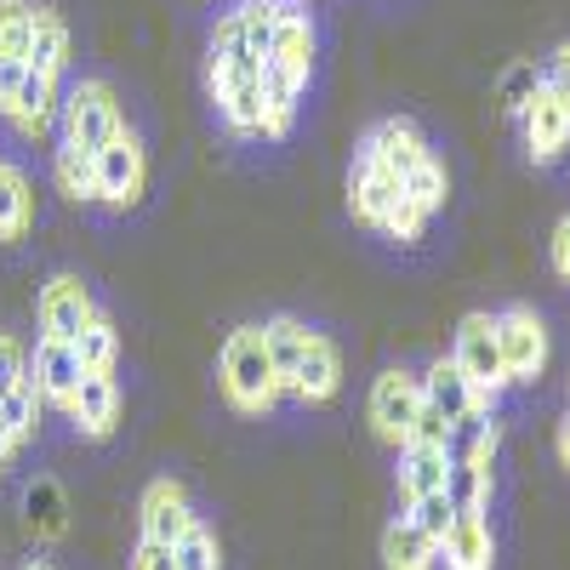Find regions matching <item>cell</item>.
<instances>
[{"label":"cell","mask_w":570,"mask_h":570,"mask_svg":"<svg viewBox=\"0 0 570 570\" xmlns=\"http://www.w3.org/2000/svg\"><path fill=\"white\" fill-rule=\"evenodd\" d=\"M268 63L292 69L297 80L314 75V23H308V12L297 7V0H285V7H279V29H274V46H268Z\"/></svg>","instance_id":"e0dca14e"},{"label":"cell","mask_w":570,"mask_h":570,"mask_svg":"<svg viewBox=\"0 0 570 570\" xmlns=\"http://www.w3.org/2000/svg\"><path fill=\"white\" fill-rule=\"evenodd\" d=\"M52 109H58V80L40 75V69H23V86H18L7 120H12L23 137H40L46 126H52Z\"/></svg>","instance_id":"d6986e66"},{"label":"cell","mask_w":570,"mask_h":570,"mask_svg":"<svg viewBox=\"0 0 570 570\" xmlns=\"http://www.w3.org/2000/svg\"><path fill=\"white\" fill-rule=\"evenodd\" d=\"M35 223V188L18 166L0 160V240H23Z\"/></svg>","instance_id":"603a6c76"},{"label":"cell","mask_w":570,"mask_h":570,"mask_svg":"<svg viewBox=\"0 0 570 570\" xmlns=\"http://www.w3.org/2000/svg\"><path fill=\"white\" fill-rule=\"evenodd\" d=\"M308 337H314V331H308L303 320H292V314L263 320V343H268V360H274V371H279L285 389H292V376H297V365H303V354H308Z\"/></svg>","instance_id":"44dd1931"},{"label":"cell","mask_w":570,"mask_h":570,"mask_svg":"<svg viewBox=\"0 0 570 570\" xmlns=\"http://www.w3.org/2000/svg\"><path fill=\"white\" fill-rule=\"evenodd\" d=\"M23 69H29V63H18V58H0V115L12 109L18 86H23Z\"/></svg>","instance_id":"ab89813d"},{"label":"cell","mask_w":570,"mask_h":570,"mask_svg":"<svg viewBox=\"0 0 570 570\" xmlns=\"http://www.w3.org/2000/svg\"><path fill=\"white\" fill-rule=\"evenodd\" d=\"M12 456H18V440H12V434H7V428H0V468H7V462H12Z\"/></svg>","instance_id":"7bdbcfd3"},{"label":"cell","mask_w":570,"mask_h":570,"mask_svg":"<svg viewBox=\"0 0 570 570\" xmlns=\"http://www.w3.org/2000/svg\"><path fill=\"white\" fill-rule=\"evenodd\" d=\"M98 314H104V308L91 303V292H86V285H80L75 274H52V279L40 285V331H46V337L75 343V337H80V331H86L91 320H98Z\"/></svg>","instance_id":"52a82bcc"},{"label":"cell","mask_w":570,"mask_h":570,"mask_svg":"<svg viewBox=\"0 0 570 570\" xmlns=\"http://www.w3.org/2000/svg\"><path fill=\"white\" fill-rule=\"evenodd\" d=\"M23 508H29V525H35L40 537H63V491H58L52 480H40V485H29Z\"/></svg>","instance_id":"f546056e"},{"label":"cell","mask_w":570,"mask_h":570,"mask_svg":"<svg viewBox=\"0 0 570 570\" xmlns=\"http://www.w3.org/2000/svg\"><path fill=\"white\" fill-rule=\"evenodd\" d=\"M279 7H285V0H246V7L234 12V18H240V35H246V46H252L257 58H268V46H274Z\"/></svg>","instance_id":"f1b7e54d"},{"label":"cell","mask_w":570,"mask_h":570,"mask_svg":"<svg viewBox=\"0 0 570 570\" xmlns=\"http://www.w3.org/2000/svg\"><path fill=\"white\" fill-rule=\"evenodd\" d=\"M63 63H69V29H63V18L52 12V7H35V40H29V69H40V75H63Z\"/></svg>","instance_id":"cb8c5ba5"},{"label":"cell","mask_w":570,"mask_h":570,"mask_svg":"<svg viewBox=\"0 0 570 570\" xmlns=\"http://www.w3.org/2000/svg\"><path fill=\"white\" fill-rule=\"evenodd\" d=\"M75 354H80V371L86 376H115V365H120V331H115V320L109 314H98L80 337H75Z\"/></svg>","instance_id":"d4e9b609"},{"label":"cell","mask_w":570,"mask_h":570,"mask_svg":"<svg viewBox=\"0 0 570 570\" xmlns=\"http://www.w3.org/2000/svg\"><path fill=\"white\" fill-rule=\"evenodd\" d=\"M376 228H383L389 240H400V246H416V240H422V228H428V212H422L416 200L400 195V200L383 212V223H376Z\"/></svg>","instance_id":"1f68e13d"},{"label":"cell","mask_w":570,"mask_h":570,"mask_svg":"<svg viewBox=\"0 0 570 570\" xmlns=\"http://www.w3.org/2000/svg\"><path fill=\"white\" fill-rule=\"evenodd\" d=\"M405 200H416L428 217H434V212L445 206V166H440L434 155H428V160H422V166L405 177Z\"/></svg>","instance_id":"4dcf8cb0"},{"label":"cell","mask_w":570,"mask_h":570,"mask_svg":"<svg viewBox=\"0 0 570 570\" xmlns=\"http://www.w3.org/2000/svg\"><path fill=\"white\" fill-rule=\"evenodd\" d=\"M126 131V115L115 104V86L109 80H75L69 98H63V142L69 149L98 155L109 137Z\"/></svg>","instance_id":"3957f363"},{"label":"cell","mask_w":570,"mask_h":570,"mask_svg":"<svg viewBox=\"0 0 570 570\" xmlns=\"http://www.w3.org/2000/svg\"><path fill=\"white\" fill-rule=\"evenodd\" d=\"M542 86H548V91H553V98H559V104L570 109V40H564V46H559V52L548 58V69H542Z\"/></svg>","instance_id":"74e56055"},{"label":"cell","mask_w":570,"mask_h":570,"mask_svg":"<svg viewBox=\"0 0 570 570\" xmlns=\"http://www.w3.org/2000/svg\"><path fill=\"white\" fill-rule=\"evenodd\" d=\"M553 268L570 279V217H559V228H553Z\"/></svg>","instance_id":"60d3db41"},{"label":"cell","mask_w":570,"mask_h":570,"mask_svg":"<svg viewBox=\"0 0 570 570\" xmlns=\"http://www.w3.org/2000/svg\"><path fill=\"white\" fill-rule=\"evenodd\" d=\"M308 91V80H297L292 69H279L263 58V137H285L297 120V98Z\"/></svg>","instance_id":"ac0fdd59"},{"label":"cell","mask_w":570,"mask_h":570,"mask_svg":"<svg viewBox=\"0 0 570 570\" xmlns=\"http://www.w3.org/2000/svg\"><path fill=\"white\" fill-rule=\"evenodd\" d=\"M91 166H98V200L115 206V212H131L142 200V188H149V155H142V142L131 131L109 137L98 155H91Z\"/></svg>","instance_id":"8992f818"},{"label":"cell","mask_w":570,"mask_h":570,"mask_svg":"<svg viewBox=\"0 0 570 570\" xmlns=\"http://www.w3.org/2000/svg\"><path fill=\"white\" fill-rule=\"evenodd\" d=\"M451 451H434V445H405L400 451V513H411L422 497H434L451 485Z\"/></svg>","instance_id":"2e32d148"},{"label":"cell","mask_w":570,"mask_h":570,"mask_svg":"<svg viewBox=\"0 0 570 570\" xmlns=\"http://www.w3.org/2000/svg\"><path fill=\"white\" fill-rule=\"evenodd\" d=\"M23 570H52V559H29Z\"/></svg>","instance_id":"ee69618b"},{"label":"cell","mask_w":570,"mask_h":570,"mask_svg":"<svg viewBox=\"0 0 570 570\" xmlns=\"http://www.w3.org/2000/svg\"><path fill=\"white\" fill-rule=\"evenodd\" d=\"M131 570H177V559H171V548H166V542L142 537V542H137V553H131Z\"/></svg>","instance_id":"f35d334b"},{"label":"cell","mask_w":570,"mask_h":570,"mask_svg":"<svg viewBox=\"0 0 570 570\" xmlns=\"http://www.w3.org/2000/svg\"><path fill=\"white\" fill-rule=\"evenodd\" d=\"M52 177L69 200H98V166H91L86 149H69V142H58V155H52Z\"/></svg>","instance_id":"484cf974"},{"label":"cell","mask_w":570,"mask_h":570,"mask_svg":"<svg viewBox=\"0 0 570 570\" xmlns=\"http://www.w3.org/2000/svg\"><path fill=\"white\" fill-rule=\"evenodd\" d=\"M497 440H502V428L485 422L480 434H473L468 456H462V468H468V473H480V480H491V485H497Z\"/></svg>","instance_id":"8d00e7d4"},{"label":"cell","mask_w":570,"mask_h":570,"mask_svg":"<svg viewBox=\"0 0 570 570\" xmlns=\"http://www.w3.org/2000/svg\"><path fill=\"white\" fill-rule=\"evenodd\" d=\"M422 400L434 405V411H445L451 422H468L473 416V389H468V376L456 371V360H434L422 371Z\"/></svg>","instance_id":"ffe728a7"},{"label":"cell","mask_w":570,"mask_h":570,"mask_svg":"<svg viewBox=\"0 0 570 570\" xmlns=\"http://www.w3.org/2000/svg\"><path fill=\"white\" fill-rule=\"evenodd\" d=\"M451 440H456V422L445 416V411H434L422 400V411H416V422H411V445H434V451H451Z\"/></svg>","instance_id":"836d02e7"},{"label":"cell","mask_w":570,"mask_h":570,"mask_svg":"<svg viewBox=\"0 0 570 570\" xmlns=\"http://www.w3.org/2000/svg\"><path fill=\"white\" fill-rule=\"evenodd\" d=\"M80 354H75V343H58V337H40L35 343V360H29V383H35V394H40V405H58V411H69V400H75V389H80Z\"/></svg>","instance_id":"30bf717a"},{"label":"cell","mask_w":570,"mask_h":570,"mask_svg":"<svg viewBox=\"0 0 570 570\" xmlns=\"http://www.w3.org/2000/svg\"><path fill=\"white\" fill-rule=\"evenodd\" d=\"M365 411H371L376 440L394 445V451H405V445H411V422H416V411H422V376L405 371V365H389V371L371 383V405H365Z\"/></svg>","instance_id":"5b68a950"},{"label":"cell","mask_w":570,"mask_h":570,"mask_svg":"<svg viewBox=\"0 0 570 570\" xmlns=\"http://www.w3.org/2000/svg\"><path fill=\"white\" fill-rule=\"evenodd\" d=\"M537 86H542V69H537V63H513V69L502 75V91H497V98H502L508 115H519V109L531 104V91H537Z\"/></svg>","instance_id":"e575fe53"},{"label":"cell","mask_w":570,"mask_h":570,"mask_svg":"<svg viewBox=\"0 0 570 570\" xmlns=\"http://www.w3.org/2000/svg\"><path fill=\"white\" fill-rule=\"evenodd\" d=\"M451 513H456V502H451L445 491H434V497H422L405 519H411V525H416L422 537H434V542H440V537H445V525H451Z\"/></svg>","instance_id":"d590c367"},{"label":"cell","mask_w":570,"mask_h":570,"mask_svg":"<svg viewBox=\"0 0 570 570\" xmlns=\"http://www.w3.org/2000/svg\"><path fill=\"white\" fill-rule=\"evenodd\" d=\"M497 348H502V376L513 389H531L542 383V371H548V325L537 320V308L525 303H513L497 314Z\"/></svg>","instance_id":"277c9868"},{"label":"cell","mask_w":570,"mask_h":570,"mask_svg":"<svg viewBox=\"0 0 570 570\" xmlns=\"http://www.w3.org/2000/svg\"><path fill=\"white\" fill-rule=\"evenodd\" d=\"M519 126H525V149L537 166H559L564 149H570V109L553 98L548 86L531 91V104L519 109Z\"/></svg>","instance_id":"ba28073f"},{"label":"cell","mask_w":570,"mask_h":570,"mask_svg":"<svg viewBox=\"0 0 570 570\" xmlns=\"http://www.w3.org/2000/svg\"><path fill=\"white\" fill-rule=\"evenodd\" d=\"M69 422L86 440H109L120 422V383L115 376H80V389L69 400Z\"/></svg>","instance_id":"9a60e30c"},{"label":"cell","mask_w":570,"mask_h":570,"mask_svg":"<svg viewBox=\"0 0 570 570\" xmlns=\"http://www.w3.org/2000/svg\"><path fill=\"white\" fill-rule=\"evenodd\" d=\"M440 564L445 570H491L497 564V537L485 508H456L451 525L440 537Z\"/></svg>","instance_id":"9c48e42d"},{"label":"cell","mask_w":570,"mask_h":570,"mask_svg":"<svg viewBox=\"0 0 570 570\" xmlns=\"http://www.w3.org/2000/svg\"><path fill=\"white\" fill-rule=\"evenodd\" d=\"M142 537H155V542H166V548H177L188 531L200 525V513L188 508V491L177 485V480H155L149 491H142Z\"/></svg>","instance_id":"8fae6325"},{"label":"cell","mask_w":570,"mask_h":570,"mask_svg":"<svg viewBox=\"0 0 570 570\" xmlns=\"http://www.w3.org/2000/svg\"><path fill=\"white\" fill-rule=\"evenodd\" d=\"M400 195H405V183H400L383 160H371V155L354 160V171H348V206H354L360 223L376 228V223H383V212H389Z\"/></svg>","instance_id":"4fadbf2b"},{"label":"cell","mask_w":570,"mask_h":570,"mask_svg":"<svg viewBox=\"0 0 570 570\" xmlns=\"http://www.w3.org/2000/svg\"><path fill=\"white\" fill-rule=\"evenodd\" d=\"M35 416H40V394H35V383L23 376L12 394H0V428H7V434L18 440V451L35 440Z\"/></svg>","instance_id":"4316f807"},{"label":"cell","mask_w":570,"mask_h":570,"mask_svg":"<svg viewBox=\"0 0 570 570\" xmlns=\"http://www.w3.org/2000/svg\"><path fill=\"white\" fill-rule=\"evenodd\" d=\"M29 40H35V7L29 0H0V58L29 63Z\"/></svg>","instance_id":"83f0119b"},{"label":"cell","mask_w":570,"mask_h":570,"mask_svg":"<svg viewBox=\"0 0 570 570\" xmlns=\"http://www.w3.org/2000/svg\"><path fill=\"white\" fill-rule=\"evenodd\" d=\"M553 451H559V462L570 468V411H564V422H559V434H553Z\"/></svg>","instance_id":"b9f144b4"},{"label":"cell","mask_w":570,"mask_h":570,"mask_svg":"<svg viewBox=\"0 0 570 570\" xmlns=\"http://www.w3.org/2000/svg\"><path fill=\"white\" fill-rule=\"evenodd\" d=\"M456 371L473 389V416H491L508 376H502V348H497V314H462L456 325V348H451Z\"/></svg>","instance_id":"7a4b0ae2"},{"label":"cell","mask_w":570,"mask_h":570,"mask_svg":"<svg viewBox=\"0 0 570 570\" xmlns=\"http://www.w3.org/2000/svg\"><path fill=\"white\" fill-rule=\"evenodd\" d=\"M383 564H389V570H434V564H440V542L422 537L411 519L400 513L394 525L383 531Z\"/></svg>","instance_id":"7402d4cb"},{"label":"cell","mask_w":570,"mask_h":570,"mask_svg":"<svg viewBox=\"0 0 570 570\" xmlns=\"http://www.w3.org/2000/svg\"><path fill=\"white\" fill-rule=\"evenodd\" d=\"M217 376H223L228 405H234V411H246V416L274 411V400L285 394L279 371H274V360H268V343H263V325H240V331H234V337L223 343Z\"/></svg>","instance_id":"6da1fadb"},{"label":"cell","mask_w":570,"mask_h":570,"mask_svg":"<svg viewBox=\"0 0 570 570\" xmlns=\"http://www.w3.org/2000/svg\"><path fill=\"white\" fill-rule=\"evenodd\" d=\"M171 559H177V570H223V553H217V537L206 531V525H195L177 548H171Z\"/></svg>","instance_id":"d6a6232c"},{"label":"cell","mask_w":570,"mask_h":570,"mask_svg":"<svg viewBox=\"0 0 570 570\" xmlns=\"http://www.w3.org/2000/svg\"><path fill=\"white\" fill-rule=\"evenodd\" d=\"M337 389H343V354H337V343L331 337H308V354H303V365H297V376H292V389L285 394H297L303 405H325V400H337Z\"/></svg>","instance_id":"5bb4252c"},{"label":"cell","mask_w":570,"mask_h":570,"mask_svg":"<svg viewBox=\"0 0 570 570\" xmlns=\"http://www.w3.org/2000/svg\"><path fill=\"white\" fill-rule=\"evenodd\" d=\"M360 155L383 160V166H389V171H394V177L405 183V177H411V171H416V166H422L428 155H434V149H428V137H422V131H416L411 120H400V115H394V120H376V126L365 131Z\"/></svg>","instance_id":"7c38bea8"}]
</instances>
